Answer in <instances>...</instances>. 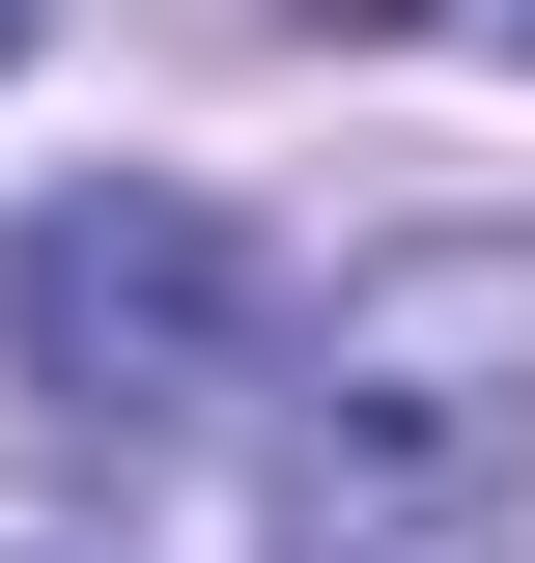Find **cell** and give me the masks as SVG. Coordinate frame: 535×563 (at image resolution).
Wrapping results in <instances>:
<instances>
[{"label": "cell", "mask_w": 535, "mask_h": 563, "mask_svg": "<svg viewBox=\"0 0 535 563\" xmlns=\"http://www.w3.org/2000/svg\"><path fill=\"white\" fill-rule=\"evenodd\" d=\"M535 507V225H395L282 339V563H507Z\"/></svg>", "instance_id": "obj_1"}, {"label": "cell", "mask_w": 535, "mask_h": 563, "mask_svg": "<svg viewBox=\"0 0 535 563\" xmlns=\"http://www.w3.org/2000/svg\"><path fill=\"white\" fill-rule=\"evenodd\" d=\"M0 366H29V422H85V451L226 422V395H254V225H226L198 169L29 198V225H0Z\"/></svg>", "instance_id": "obj_2"}, {"label": "cell", "mask_w": 535, "mask_h": 563, "mask_svg": "<svg viewBox=\"0 0 535 563\" xmlns=\"http://www.w3.org/2000/svg\"><path fill=\"white\" fill-rule=\"evenodd\" d=\"M29 29H57V0H0V57H29Z\"/></svg>", "instance_id": "obj_3"}, {"label": "cell", "mask_w": 535, "mask_h": 563, "mask_svg": "<svg viewBox=\"0 0 535 563\" xmlns=\"http://www.w3.org/2000/svg\"><path fill=\"white\" fill-rule=\"evenodd\" d=\"M479 29H507V57H535V0H479Z\"/></svg>", "instance_id": "obj_4"}]
</instances>
